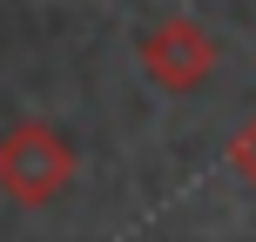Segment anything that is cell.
<instances>
[{
	"label": "cell",
	"instance_id": "cell-1",
	"mask_svg": "<svg viewBox=\"0 0 256 242\" xmlns=\"http://www.w3.org/2000/svg\"><path fill=\"white\" fill-rule=\"evenodd\" d=\"M74 182V148L48 121H14L0 135V195L20 209H48Z\"/></svg>",
	"mask_w": 256,
	"mask_h": 242
},
{
	"label": "cell",
	"instance_id": "cell-2",
	"mask_svg": "<svg viewBox=\"0 0 256 242\" xmlns=\"http://www.w3.org/2000/svg\"><path fill=\"white\" fill-rule=\"evenodd\" d=\"M142 74H148L155 88L189 94V88H202V81L216 74V40L196 20H162V27L142 34Z\"/></svg>",
	"mask_w": 256,
	"mask_h": 242
},
{
	"label": "cell",
	"instance_id": "cell-3",
	"mask_svg": "<svg viewBox=\"0 0 256 242\" xmlns=\"http://www.w3.org/2000/svg\"><path fill=\"white\" fill-rule=\"evenodd\" d=\"M230 168H236V175H243V182H256V115L243 121V135L230 141Z\"/></svg>",
	"mask_w": 256,
	"mask_h": 242
}]
</instances>
